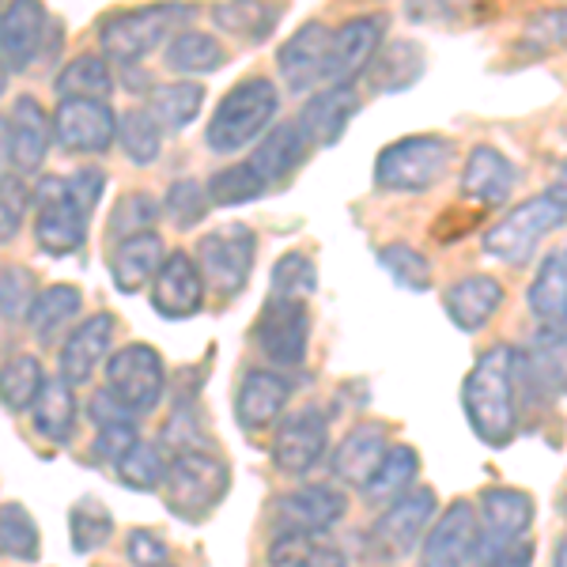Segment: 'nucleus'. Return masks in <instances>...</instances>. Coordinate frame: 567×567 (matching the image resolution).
<instances>
[{
    "label": "nucleus",
    "instance_id": "1",
    "mask_svg": "<svg viewBox=\"0 0 567 567\" xmlns=\"http://www.w3.org/2000/svg\"><path fill=\"white\" fill-rule=\"evenodd\" d=\"M462 413L473 435L492 451L515 443L523 424V401L515 379V344H492L477 355L462 382Z\"/></svg>",
    "mask_w": 567,
    "mask_h": 567
},
{
    "label": "nucleus",
    "instance_id": "2",
    "mask_svg": "<svg viewBox=\"0 0 567 567\" xmlns=\"http://www.w3.org/2000/svg\"><path fill=\"white\" fill-rule=\"evenodd\" d=\"M277 114H280L277 84L269 76H246L213 110V122L205 130L208 148L224 155L243 152L246 144L261 141L277 125Z\"/></svg>",
    "mask_w": 567,
    "mask_h": 567
},
{
    "label": "nucleus",
    "instance_id": "3",
    "mask_svg": "<svg viewBox=\"0 0 567 567\" xmlns=\"http://www.w3.org/2000/svg\"><path fill=\"white\" fill-rule=\"evenodd\" d=\"M454 141L443 133H413L386 144L374 159V186L382 194H427L446 178Z\"/></svg>",
    "mask_w": 567,
    "mask_h": 567
},
{
    "label": "nucleus",
    "instance_id": "4",
    "mask_svg": "<svg viewBox=\"0 0 567 567\" xmlns=\"http://www.w3.org/2000/svg\"><path fill=\"white\" fill-rule=\"evenodd\" d=\"M231 488V470L216 451H182L163 473V503L186 523H205Z\"/></svg>",
    "mask_w": 567,
    "mask_h": 567
},
{
    "label": "nucleus",
    "instance_id": "5",
    "mask_svg": "<svg viewBox=\"0 0 567 567\" xmlns=\"http://www.w3.org/2000/svg\"><path fill=\"white\" fill-rule=\"evenodd\" d=\"M564 227H567V208L560 200L553 194H534V197L518 200L507 216L496 219V224L484 231L481 250L488 254V258L518 269V265L534 261L548 235L564 231Z\"/></svg>",
    "mask_w": 567,
    "mask_h": 567
},
{
    "label": "nucleus",
    "instance_id": "6",
    "mask_svg": "<svg viewBox=\"0 0 567 567\" xmlns=\"http://www.w3.org/2000/svg\"><path fill=\"white\" fill-rule=\"evenodd\" d=\"M515 379L518 401L529 405L567 398V318L537 326L523 349H515Z\"/></svg>",
    "mask_w": 567,
    "mask_h": 567
},
{
    "label": "nucleus",
    "instance_id": "7",
    "mask_svg": "<svg viewBox=\"0 0 567 567\" xmlns=\"http://www.w3.org/2000/svg\"><path fill=\"white\" fill-rule=\"evenodd\" d=\"M537 518V503L523 488H484L477 496V545L473 564L488 567L511 545L526 542Z\"/></svg>",
    "mask_w": 567,
    "mask_h": 567
},
{
    "label": "nucleus",
    "instance_id": "8",
    "mask_svg": "<svg viewBox=\"0 0 567 567\" xmlns=\"http://www.w3.org/2000/svg\"><path fill=\"white\" fill-rule=\"evenodd\" d=\"M197 269L205 288L219 299H235L250 284L254 261H258V235L246 224H224L197 243Z\"/></svg>",
    "mask_w": 567,
    "mask_h": 567
},
{
    "label": "nucleus",
    "instance_id": "9",
    "mask_svg": "<svg viewBox=\"0 0 567 567\" xmlns=\"http://www.w3.org/2000/svg\"><path fill=\"white\" fill-rule=\"evenodd\" d=\"M194 8H182V4H159V8H141V12H117L110 16L99 31V45L110 61L117 65H136L141 58L159 45L163 39H175L182 31V20H189Z\"/></svg>",
    "mask_w": 567,
    "mask_h": 567
},
{
    "label": "nucleus",
    "instance_id": "10",
    "mask_svg": "<svg viewBox=\"0 0 567 567\" xmlns=\"http://www.w3.org/2000/svg\"><path fill=\"white\" fill-rule=\"evenodd\" d=\"M439 518V496L427 484H416L413 492H405L401 499H393L390 507H382V515L371 526V548L382 560H405L424 545L427 529Z\"/></svg>",
    "mask_w": 567,
    "mask_h": 567
},
{
    "label": "nucleus",
    "instance_id": "11",
    "mask_svg": "<svg viewBox=\"0 0 567 567\" xmlns=\"http://www.w3.org/2000/svg\"><path fill=\"white\" fill-rule=\"evenodd\" d=\"M106 393L133 416L152 413L167 393V363L152 344H122L106 360Z\"/></svg>",
    "mask_w": 567,
    "mask_h": 567
},
{
    "label": "nucleus",
    "instance_id": "12",
    "mask_svg": "<svg viewBox=\"0 0 567 567\" xmlns=\"http://www.w3.org/2000/svg\"><path fill=\"white\" fill-rule=\"evenodd\" d=\"M34 243L50 258H72L87 243V213L69 197L65 178H42L31 186Z\"/></svg>",
    "mask_w": 567,
    "mask_h": 567
},
{
    "label": "nucleus",
    "instance_id": "13",
    "mask_svg": "<svg viewBox=\"0 0 567 567\" xmlns=\"http://www.w3.org/2000/svg\"><path fill=\"white\" fill-rule=\"evenodd\" d=\"M254 344L269 363H277L272 371H296L307 363L310 349V310L299 299H272L261 307L258 322H254Z\"/></svg>",
    "mask_w": 567,
    "mask_h": 567
},
{
    "label": "nucleus",
    "instance_id": "14",
    "mask_svg": "<svg viewBox=\"0 0 567 567\" xmlns=\"http://www.w3.org/2000/svg\"><path fill=\"white\" fill-rule=\"evenodd\" d=\"M386 42V16L382 12H363L333 27V39H329V58H326V87L337 84H355V80L368 72L374 53Z\"/></svg>",
    "mask_w": 567,
    "mask_h": 567
},
{
    "label": "nucleus",
    "instance_id": "15",
    "mask_svg": "<svg viewBox=\"0 0 567 567\" xmlns=\"http://www.w3.org/2000/svg\"><path fill=\"white\" fill-rule=\"evenodd\" d=\"M329 446V420L318 405H303L288 413L272 435V465L284 477H307L326 458Z\"/></svg>",
    "mask_w": 567,
    "mask_h": 567
},
{
    "label": "nucleus",
    "instance_id": "16",
    "mask_svg": "<svg viewBox=\"0 0 567 567\" xmlns=\"http://www.w3.org/2000/svg\"><path fill=\"white\" fill-rule=\"evenodd\" d=\"M349 515V496L333 484H303L272 499V523L277 534H310L322 537Z\"/></svg>",
    "mask_w": 567,
    "mask_h": 567
},
{
    "label": "nucleus",
    "instance_id": "17",
    "mask_svg": "<svg viewBox=\"0 0 567 567\" xmlns=\"http://www.w3.org/2000/svg\"><path fill=\"white\" fill-rule=\"evenodd\" d=\"M53 141L72 155H103L117 141V114L110 103H87V99H65L50 114Z\"/></svg>",
    "mask_w": 567,
    "mask_h": 567
},
{
    "label": "nucleus",
    "instance_id": "18",
    "mask_svg": "<svg viewBox=\"0 0 567 567\" xmlns=\"http://www.w3.org/2000/svg\"><path fill=\"white\" fill-rule=\"evenodd\" d=\"M329 39H333V27H326L322 20H307L296 34L280 42L277 72L291 95H315V87L322 84Z\"/></svg>",
    "mask_w": 567,
    "mask_h": 567
},
{
    "label": "nucleus",
    "instance_id": "19",
    "mask_svg": "<svg viewBox=\"0 0 567 567\" xmlns=\"http://www.w3.org/2000/svg\"><path fill=\"white\" fill-rule=\"evenodd\" d=\"M473 545H477V507L470 499H454L427 529L416 567H465L473 564Z\"/></svg>",
    "mask_w": 567,
    "mask_h": 567
},
{
    "label": "nucleus",
    "instance_id": "20",
    "mask_svg": "<svg viewBox=\"0 0 567 567\" xmlns=\"http://www.w3.org/2000/svg\"><path fill=\"white\" fill-rule=\"evenodd\" d=\"M53 144V125L50 114L39 99L20 95L8 110V163H12V175H34L42 171L45 155H50Z\"/></svg>",
    "mask_w": 567,
    "mask_h": 567
},
{
    "label": "nucleus",
    "instance_id": "21",
    "mask_svg": "<svg viewBox=\"0 0 567 567\" xmlns=\"http://www.w3.org/2000/svg\"><path fill=\"white\" fill-rule=\"evenodd\" d=\"M360 106H363L360 84L322 87V91H315V95H307L296 122L310 141V148H333L344 136V130H349L352 117L360 114Z\"/></svg>",
    "mask_w": 567,
    "mask_h": 567
},
{
    "label": "nucleus",
    "instance_id": "22",
    "mask_svg": "<svg viewBox=\"0 0 567 567\" xmlns=\"http://www.w3.org/2000/svg\"><path fill=\"white\" fill-rule=\"evenodd\" d=\"M518 186V167L503 155L496 144H473L462 163V197L477 208H499L507 205Z\"/></svg>",
    "mask_w": 567,
    "mask_h": 567
},
{
    "label": "nucleus",
    "instance_id": "23",
    "mask_svg": "<svg viewBox=\"0 0 567 567\" xmlns=\"http://www.w3.org/2000/svg\"><path fill=\"white\" fill-rule=\"evenodd\" d=\"M390 446H393L390 427L382 424V420H363V424L349 427L341 443L333 446L329 470H333V477L341 484L363 492V484L374 477V470L382 465Z\"/></svg>",
    "mask_w": 567,
    "mask_h": 567
},
{
    "label": "nucleus",
    "instance_id": "24",
    "mask_svg": "<svg viewBox=\"0 0 567 567\" xmlns=\"http://www.w3.org/2000/svg\"><path fill=\"white\" fill-rule=\"evenodd\" d=\"M152 307L159 318L182 322V318H194L205 307V280L200 269L189 254H167L159 265V272L152 277Z\"/></svg>",
    "mask_w": 567,
    "mask_h": 567
},
{
    "label": "nucleus",
    "instance_id": "25",
    "mask_svg": "<svg viewBox=\"0 0 567 567\" xmlns=\"http://www.w3.org/2000/svg\"><path fill=\"white\" fill-rule=\"evenodd\" d=\"M50 31V16H45L42 4H31V0H16L0 12V61L4 69L23 72L39 61L42 45L53 39Z\"/></svg>",
    "mask_w": 567,
    "mask_h": 567
},
{
    "label": "nucleus",
    "instance_id": "26",
    "mask_svg": "<svg viewBox=\"0 0 567 567\" xmlns=\"http://www.w3.org/2000/svg\"><path fill=\"white\" fill-rule=\"evenodd\" d=\"M117 333V318L99 310V315L84 318L61 344V379L69 386H84L91 382V374L103 360H110V344H114Z\"/></svg>",
    "mask_w": 567,
    "mask_h": 567
},
{
    "label": "nucleus",
    "instance_id": "27",
    "mask_svg": "<svg viewBox=\"0 0 567 567\" xmlns=\"http://www.w3.org/2000/svg\"><path fill=\"white\" fill-rule=\"evenodd\" d=\"M291 401V379L272 368L246 371L239 393H235V420L246 432H265L269 424H280L284 409Z\"/></svg>",
    "mask_w": 567,
    "mask_h": 567
},
{
    "label": "nucleus",
    "instance_id": "28",
    "mask_svg": "<svg viewBox=\"0 0 567 567\" xmlns=\"http://www.w3.org/2000/svg\"><path fill=\"white\" fill-rule=\"evenodd\" d=\"M503 284L488 272H470V277L454 280L451 288L443 291V310L462 333H481L484 326L503 310Z\"/></svg>",
    "mask_w": 567,
    "mask_h": 567
},
{
    "label": "nucleus",
    "instance_id": "29",
    "mask_svg": "<svg viewBox=\"0 0 567 567\" xmlns=\"http://www.w3.org/2000/svg\"><path fill=\"white\" fill-rule=\"evenodd\" d=\"M307 155H310V141L303 136V130H299V122H277L261 136L258 148H254V155L246 163H250V171L261 178V186L272 189L296 175L307 163Z\"/></svg>",
    "mask_w": 567,
    "mask_h": 567
},
{
    "label": "nucleus",
    "instance_id": "30",
    "mask_svg": "<svg viewBox=\"0 0 567 567\" xmlns=\"http://www.w3.org/2000/svg\"><path fill=\"white\" fill-rule=\"evenodd\" d=\"M427 72V53L416 39H393L382 42V50L374 53V61L363 72V84L374 95H401V91L416 87Z\"/></svg>",
    "mask_w": 567,
    "mask_h": 567
},
{
    "label": "nucleus",
    "instance_id": "31",
    "mask_svg": "<svg viewBox=\"0 0 567 567\" xmlns=\"http://www.w3.org/2000/svg\"><path fill=\"white\" fill-rule=\"evenodd\" d=\"M163 258H167V250H163V239L155 231L122 239L114 246V254H110V277H114V288L125 291V296L141 291L144 284L159 272Z\"/></svg>",
    "mask_w": 567,
    "mask_h": 567
},
{
    "label": "nucleus",
    "instance_id": "32",
    "mask_svg": "<svg viewBox=\"0 0 567 567\" xmlns=\"http://www.w3.org/2000/svg\"><path fill=\"white\" fill-rule=\"evenodd\" d=\"M526 307L537 318V326L567 318V243L553 246L537 265L534 280L526 288Z\"/></svg>",
    "mask_w": 567,
    "mask_h": 567
},
{
    "label": "nucleus",
    "instance_id": "33",
    "mask_svg": "<svg viewBox=\"0 0 567 567\" xmlns=\"http://www.w3.org/2000/svg\"><path fill=\"white\" fill-rule=\"evenodd\" d=\"M76 393L65 379H45V386L39 390L31 405V420H34V432H39L45 443H69L76 435Z\"/></svg>",
    "mask_w": 567,
    "mask_h": 567
},
{
    "label": "nucleus",
    "instance_id": "34",
    "mask_svg": "<svg viewBox=\"0 0 567 567\" xmlns=\"http://www.w3.org/2000/svg\"><path fill=\"white\" fill-rule=\"evenodd\" d=\"M163 61H167V69L175 72V76H208V72H219L227 65V50L216 34L182 27L175 39L167 42Z\"/></svg>",
    "mask_w": 567,
    "mask_h": 567
},
{
    "label": "nucleus",
    "instance_id": "35",
    "mask_svg": "<svg viewBox=\"0 0 567 567\" xmlns=\"http://www.w3.org/2000/svg\"><path fill=\"white\" fill-rule=\"evenodd\" d=\"M80 307H84L80 288H72V284H50V288H42L34 296L31 310H27V326H31V333L42 344H53L69 329L72 318L80 315Z\"/></svg>",
    "mask_w": 567,
    "mask_h": 567
},
{
    "label": "nucleus",
    "instance_id": "36",
    "mask_svg": "<svg viewBox=\"0 0 567 567\" xmlns=\"http://www.w3.org/2000/svg\"><path fill=\"white\" fill-rule=\"evenodd\" d=\"M416 473H420V454L409 443H393L382 465L374 470V477L363 484V499L390 507L393 499H401L405 492L416 488Z\"/></svg>",
    "mask_w": 567,
    "mask_h": 567
},
{
    "label": "nucleus",
    "instance_id": "37",
    "mask_svg": "<svg viewBox=\"0 0 567 567\" xmlns=\"http://www.w3.org/2000/svg\"><path fill=\"white\" fill-rule=\"evenodd\" d=\"M284 8L280 4H261V0H227V4H213V23L219 31L235 34V39L258 45L277 31Z\"/></svg>",
    "mask_w": 567,
    "mask_h": 567
},
{
    "label": "nucleus",
    "instance_id": "38",
    "mask_svg": "<svg viewBox=\"0 0 567 567\" xmlns=\"http://www.w3.org/2000/svg\"><path fill=\"white\" fill-rule=\"evenodd\" d=\"M200 106H205V87L194 80H175V84H159L148 99V114L159 122L163 133H182L197 122Z\"/></svg>",
    "mask_w": 567,
    "mask_h": 567
},
{
    "label": "nucleus",
    "instance_id": "39",
    "mask_svg": "<svg viewBox=\"0 0 567 567\" xmlns=\"http://www.w3.org/2000/svg\"><path fill=\"white\" fill-rule=\"evenodd\" d=\"M53 91L61 95V103H65V99L106 103V99L114 95V76H110L106 58H99V53H80V58H72L69 65L58 72V80H53Z\"/></svg>",
    "mask_w": 567,
    "mask_h": 567
},
{
    "label": "nucleus",
    "instance_id": "40",
    "mask_svg": "<svg viewBox=\"0 0 567 567\" xmlns=\"http://www.w3.org/2000/svg\"><path fill=\"white\" fill-rule=\"evenodd\" d=\"M42 386H45V374H42L39 355L20 352L8 363H0V405H4L8 413H31Z\"/></svg>",
    "mask_w": 567,
    "mask_h": 567
},
{
    "label": "nucleus",
    "instance_id": "41",
    "mask_svg": "<svg viewBox=\"0 0 567 567\" xmlns=\"http://www.w3.org/2000/svg\"><path fill=\"white\" fill-rule=\"evenodd\" d=\"M117 144H122L125 159L136 163V167H152V163L159 159L163 130L148 114V106H130L117 117Z\"/></svg>",
    "mask_w": 567,
    "mask_h": 567
},
{
    "label": "nucleus",
    "instance_id": "42",
    "mask_svg": "<svg viewBox=\"0 0 567 567\" xmlns=\"http://www.w3.org/2000/svg\"><path fill=\"white\" fill-rule=\"evenodd\" d=\"M110 534H114V515H110V507L103 499L84 496V499L72 503V511H69V542H72V548H76L80 556L99 553V548L110 542Z\"/></svg>",
    "mask_w": 567,
    "mask_h": 567
},
{
    "label": "nucleus",
    "instance_id": "43",
    "mask_svg": "<svg viewBox=\"0 0 567 567\" xmlns=\"http://www.w3.org/2000/svg\"><path fill=\"white\" fill-rule=\"evenodd\" d=\"M167 462L171 458L163 454L159 443H144V439H136L130 451L114 462V473H117V481L133 492H159L163 473H167Z\"/></svg>",
    "mask_w": 567,
    "mask_h": 567
},
{
    "label": "nucleus",
    "instance_id": "44",
    "mask_svg": "<svg viewBox=\"0 0 567 567\" xmlns=\"http://www.w3.org/2000/svg\"><path fill=\"white\" fill-rule=\"evenodd\" d=\"M379 265L386 269V277L405 291H432V261L424 250H416L413 243H386L379 246Z\"/></svg>",
    "mask_w": 567,
    "mask_h": 567
},
{
    "label": "nucleus",
    "instance_id": "45",
    "mask_svg": "<svg viewBox=\"0 0 567 567\" xmlns=\"http://www.w3.org/2000/svg\"><path fill=\"white\" fill-rule=\"evenodd\" d=\"M39 526L23 503H0V556H12L20 564L39 560Z\"/></svg>",
    "mask_w": 567,
    "mask_h": 567
},
{
    "label": "nucleus",
    "instance_id": "46",
    "mask_svg": "<svg viewBox=\"0 0 567 567\" xmlns=\"http://www.w3.org/2000/svg\"><path fill=\"white\" fill-rule=\"evenodd\" d=\"M318 288V265L303 250H288L284 258L272 265V280H269V296L272 299H299L307 303Z\"/></svg>",
    "mask_w": 567,
    "mask_h": 567
},
{
    "label": "nucleus",
    "instance_id": "47",
    "mask_svg": "<svg viewBox=\"0 0 567 567\" xmlns=\"http://www.w3.org/2000/svg\"><path fill=\"white\" fill-rule=\"evenodd\" d=\"M205 194H208V205H216V208H239V205L258 200L265 194V186L250 171V163H231V167H219L216 175L205 182Z\"/></svg>",
    "mask_w": 567,
    "mask_h": 567
},
{
    "label": "nucleus",
    "instance_id": "48",
    "mask_svg": "<svg viewBox=\"0 0 567 567\" xmlns=\"http://www.w3.org/2000/svg\"><path fill=\"white\" fill-rule=\"evenodd\" d=\"M159 213H163V205L152 194H125L114 205V216H110V239L122 243V239H133V235L155 231Z\"/></svg>",
    "mask_w": 567,
    "mask_h": 567
},
{
    "label": "nucleus",
    "instance_id": "49",
    "mask_svg": "<svg viewBox=\"0 0 567 567\" xmlns=\"http://www.w3.org/2000/svg\"><path fill=\"white\" fill-rule=\"evenodd\" d=\"M163 213L171 216V224H175L178 231H189V227H197L200 219L208 216V194H205V186H200L197 178L175 182V186L167 189V197H163Z\"/></svg>",
    "mask_w": 567,
    "mask_h": 567
},
{
    "label": "nucleus",
    "instance_id": "50",
    "mask_svg": "<svg viewBox=\"0 0 567 567\" xmlns=\"http://www.w3.org/2000/svg\"><path fill=\"white\" fill-rule=\"evenodd\" d=\"M34 296V272H27L23 265H4L0 269V318L8 322H27V310H31Z\"/></svg>",
    "mask_w": 567,
    "mask_h": 567
},
{
    "label": "nucleus",
    "instance_id": "51",
    "mask_svg": "<svg viewBox=\"0 0 567 567\" xmlns=\"http://www.w3.org/2000/svg\"><path fill=\"white\" fill-rule=\"evenodd\" d=\"M31 213V186L20 175H0V246L12 243L23 231V219Z\"/></svg>",
    "mask_w": 567,
    "mask_h": 567
},
{
    "label": "nucleus",
    "instance_id": "52",
    "mask_svg": "<svg viewBox=\"0 0 567 567\" xmlns=\"http://www.w3.org/2000/svg\"><path fill=\"white\" fill-rule=\"evenodd\" d=\"M523 42L534 45L537 53L545 50H567V8H542L523 27Z\"/></svg>",
    "mask_w": 567,
    "mask_h": 567
},
{
    "label": "nucleus",
    "instance_id": "53",
    "mask_svg": "<svg viewBox=\"0 0 567 567\" xmlns=\"http://www.w3.org/2000/svg\"><path fill=\"white\" fill-rule=\"evenodd\" d=\"M125 556H130L133 567H167L171 564V548L159 534L152 529H133L125 537Z\"/></svg>",
    "mask_w": 567,
    "mask_h": 567
},
{
    "label": "nucleus",
    "instance_id": "54",
    "mask_svg": "<svg viewBox=\"0 0 567 567\" xmlns=\"http://www.w3.org/2000/svg\"><path fill=\"white\" fill-rule=\"evenodd\" d=\"M322 537H310V534H277L269 545V564L272 567H307L310 553Z\"/></svg>",
    "mask_w": 567,
    "mask_h": 567
},
{
    "label": "nucleus",
    "instance_id": "55",
    "mask_svg": "<svg viewBox=\"0 0 567 567\" xmlns=\"http://www.w3.org/2000/svg\"><path fill=\"white\" fill-rule=\"evenodd\" d=\"M65 189H69V197L91 216L99 205V197H103V189H106V175L99 167H80L65 178Z\"/></svg>",
    "mask_w": 567,
    "mask_h": 567
},
{
    "label": "nucleus",
    "instance_id": "56",
    "mask_svg": "<svg viewBox=\"0 0 567 567\" xmlns=\"http://www.w3.org/2000/svg\"><path fill=\"white\" fill-rule=\"evenodd\" d=\"M136 443L133 424H106L95 435V462H117Z\"/></svg>",
    "mask_w": 567,
    "mask_h": 567
},
{
    "label": "nucleus",
    "instance_id": "57",
    "mask_svg": "<svg viewBox=\"0 0 567 567\" xmlns=\"http://www.w3.org/2000/svg\"><path fill=\"white\" fill-rule=\"evenodd\" d=\"M91 420H95L99 427H106V424H133V413L122 405V401L110 398L106 390H99L95 401H91Z\"/></svg>",
    "mask_w": 567,
    "mask_h": 567
},
{
    "label": "nucleus",
    "instance_id": "58",
    "mask_svg": "<svg viewBox=\"0 0 567 567\" xmlns=\"http://www.w3.org/2000/svg\"><path fill=\"white\" fill-rule=\"evenodd\" d=\"M534 556H537V553H534V542L526 537V542L511 545L507 553H499L488 567H534Z\"/></svg>",
    "mask_w": 567,
    "mask_h": 567
},
{
    "label": "nucleus",
    "instance_id": "59",
    "mask_svg": "<svg viewBox=\"0 0 567 567\" xmlns=\"http://www.w3.org/2000/svg\"><path fill=\"white\" fill-rule=\"evenodd\" d=\"M553 567H567V534L553 548Z\"/></svg>",
    "mask_w": 567,
    "mask_h": 567
},
{
    "label": "nucleus",
    "instance_id": "60",
    "mask_svg": "<svg viewBox=\"0 0 567 567\" xmlns=\"http://www.w3.org/2000/svg\"><path fill=\"white\" fill-rule=\"evenodd\" d=\"M8 163V117H0V167Z\"/></svg>",
    "mask_w": 567,
    "mask_h": 567
},
{
    "label": "nucleus",
    "instance_id": "61",
    "mask_svg": "<svg viewBox=\"0 0 567 567\" xmlns=\"http://www.w3.org/2000/svg\"><path fill=\"white\" fill-rule=\"evenodd\" d=\"M4 87H8V69H4V61H0V95H4Z\"/></svg>",
    "mask_w": 567,
    "mask_h": 567
},
{
    "label": "nucleus",
    "instance_id": "62",
    "mask_svg": "<svg viewBox=\"0 0 567 567\" xmlns=\"http://www.w3.org/2000/svg\"><path fill=\"white\" fill-rule=\"evenodd\" d=\"M167 567H171V564H167Z\"/></svg>",
    "mask_w": 567,
    "mask_h": 567
}]
</instances>
